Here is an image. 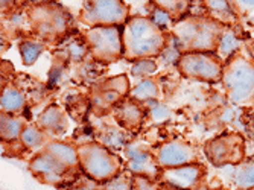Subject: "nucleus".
Masks as SVG:
<instances>
[{
    "label": "nucleus",
    "mask_w": 254,
    "mask_h": 190,
    "mask_svg": "<svg viewBox=\"0 0 254 190\" xmlns=\"http://www.w3.org/2000/svg\"><path fill=\"white\" fill-rule=\"evenodd\" d=\"M122 44L125 60H152L166 49L168 35L149 17L135 15L122 26Z\"/></svg>",
    "instance_id": "1"
},
{
    "label": "nucleus",
    "mask_w": 254,
    "mask_h": 190,
    "mask_svg": "<svg viewBox=\"0 0 254 190\" xmlns=\"http://www.w3.org/2000/svg\"><path fill=\"white\" fill-rule=\"evenodd\" d=\"M224 31L222 23L204 15H184L172 26V35L183 54H216Z\"/></svg>",
    "instance_id": "2"
},
{
    "label": "nucleus",
    "mask_w": 254,
    "mask_h": 190,
    "mask_svg": "<svg viewBox=\"0 0 254 190\" xmlns=\"http://www.w3.org/2000/svg\"><path fill=\"white\" fill-rule=\"evenodd\" d=\"M222 82L233 104L241 107L254 104V63L244 55L235 54L224 64Z\"/></svg>",
    "instance_id": "3"
},
{
    "label": "nucleus",
    "mask_w": 254,
    "mask_h": 190,
    "mask_svg": "<svg viewBox=\"0 0 254 190\" xmlns=\"http://www.w3.org/2000/svg\"><path fill=\"white\" fill-rule=\"evenodd\" d=\"M79 168L82 172L96 183H107L122 172V161L104 145L88 141L76 148Z\"/></svg>",
    "instance_id": "4"
},
{
    "label": "nucleus",
    "mask_w": 254,
    "mask_h": 190,
    "mask_svg": "<svg viewBox=\"0 0 254 190\" xmlns=\"http://www.w3.org/2000/svg\"><path fill=\"white\" fill-rule=\"evenodd\" d=\"M26 20L34 37L54 41L65 34L70 17L58 3H37L28 9Z\"/></svg>",
    "instance_id": "5"
},
{
    "label": "nucleus",
    "mask_w": 254,
    "mask_h": 190,
    "mask_svg": "<svg viewBox=\"0 0 254 190\" xmlns=\"http://www.w3.org/2000/svg\"><path fill=\"white\" fill-rule=\"evenodd\" d=\"M88 54L101 64L116 63L124 57L122 26H99L84 32Z\"/></svg>",
    "instance_id": "6"
},
{
    "label": "nucleus",
    "mask_w": 254,
    "mask_h": 190,
    "mask_svg": "<svg viewBox=\"0 0 254 190\" xmlns=\"http://www.w3.org/2000/svg\"><path fill=\"white\" fill-rule=\"evenodd\" d=\"M129 8L121 0H91L85 2L79 20L90 28L99 26H124L129 20Z\"/></svg>",
    "instance_id": "7"
},
{
    "label": "nucleus",
    "mask_w": 254,
    "mask_h": 190,
    "mask_svg": "<svg viewBox=\"0 0 254 190\" xmlns=\"http://www.w3.org/2000/svg\"><path fill=\"white\" fill-rule=\"evenodd\" d=\"M224 64L216 54L209 52H195V54H181L177 61L178 72L189 79L216 82L222 79Z\"/></svg>",
    "instance_id": "8"
},
{
    "label": "nucleus",
    "mask_w": 254,
    "mask_h": 190,
    "mask_svg": "<svg viewBox=\"0 0 254 190\" xmlns=\"http://www.w3.org/2000/svg\"><path fill=\"white\" fill-rule=\"evenodd\" d=\"M205 157L213 166H235L242 161L245 154V140L238 132L222 134L204 145Z\"/></svg>",
    "instance_id": "9"
},
{
    "label": "nucleus",
    "mask_w": 254,
    "mask_h": 190,
    "mask_svg": "<svg viewBox=\"0 0 254 190\" xmlns=\"http://www.w3.org/2000/svg\"><path fill=\"white\" fill-rule=\"evenodd\" d=\"M129 91V81L125 75L113 76L98 82L90 93L91 110L104 114L116 108Z\"/></svg>",
    "instance_id": "10"
},
{
    "label": "nucleus",
    "mask_w": 254,
    "mask_h": 190,
    "mask_svg": "<svg viewBox=\"0 0 254 190\" xmlns=\"http://www.w3.org/2000/svg\"><path fill=\"white\" fill-rule=\"evenodd\" d=\"M29 171L37 180H40L44 184L61 186L67 183V178L72 175L75 169L68 168V166L52 157L49 152L41 149V152H38L31 160Z\"/></svg>",
    "instance_id": "11"
},
{
    "label": "nucleus",
    "mask_w": 254,
    "mask_h": 190,
    "mask_svg": "<svg viewBox=\"0 0 254 190\" xmlns=\"http://www.w3.org/2000/svg\"><path fill=\"white\" fill-rule=\"evenodd\" d=\"M161 169L180 168V166L196 164L198 154L195 148L184 140H169L154 152Z\"/></svg>",
    "instance_id": "12"
},
{
    "label": "nucleus",
    "mask_w": 254,
    "mask_h": 190,
    "mask_svg": "<svg viewBox=\"0 0 254 190\" xmlns=\"http://www.w3.org/2000/svg\"><path fill=\"white\" fill-rule=\"evenodd\" d=\"M125 158H127V169L132 175H143L151 180L160 181L161 168L148 148L140 143H129L125 146Z\"/></svg>",
    "instance_id": "13"
},
{
    "label": "nucleus",
    "mask_w": 254,
    "mask_h": 190,
    "mask_svg": "<svg viewBox=\"0 0 254 190\" xmlns=\"http://www.w3.org/2000/svg\"><path fill=\"white\" fill-rule=\"evenodd\" d=\"M205 178V168L202 164H188L180 168L161 169L160 183L171 184L183 190H198L202 187Z\"/></svg>",
    "instance_id": "14"
},
{
    "label": "nucleus",
    "mask_w": 254,
    "mask_h": 190,
    "mask_svg": "<svg viewBox=\"0 0 254 190\" xmlns=\"http://www.w3.org/2000/svg\"><path fill=\"white\" fill-rule=\"evenodd\" d=\"M37 127L48 137H58L67 131L68 121H67V116L61 107L49 105L38 116Z\"/></svg>",
    "instance_id": "15"
},
{
    "label": "nucleus",
    "mask_w": 254,
    "mask_h": 190,
    "mask_svg": "<svg viewBox=\"0 0 254 190\" xmlns=\"http://www.w3.org/2000/svg\"><path fill=\"white\" fill-rule=\"evenodd\" d=\"M114 113V119L119 122V125L125 129L134 131L142 127L145 113L142 110V107L138 105L137 101H134L132 98H125L116 108L113 110Z\"/></svg>",
    "instance_id": "16"
},
{
    "label": "nucleus",
    "mask_w": 254,
    "mask_h": 190,
    "mask_svg": "<svg viewBox=\"0 0 254 190\" xmlns=\"http://www.w3.org/2000/svg\"><path fill=\"white\" fill-rule=\"evenodd\" d=\"M0 137L5 143H11L14 140L20 141V137L28 127V121L25 116L20 114H2L0 119Z\"/></svg>",
    "instance_id": "17"
},
{
    "label": "nucleus",
    "mask_w": 254,
    "mask_h": 190,
    "mask_svg": "<svg viewBox=\"0 0 254 190\" xmlns=\"http://www.w3.org/2000/svg\"><path fill=\"white\" fill-rule=\"evenodd\" d=\"M2 114H20L26 107V98L17 87L6 85L2 90Z\"/></svg>",
    "instance_id": "18"
},
{
    "label": "nucleus",
    "mask_w": 254,
    "mask_h": 190,
    "mask_svg": "<svg viewBox=\"0 0 254 190\" xmlns=\"http://www.w3.org/2000/svg\"><path fill=\"white\" fill-rule=\"evenodd\" d=\"M43 151L49 152L52 157H55L57 160H60L61 163H64L65 166H68V168H72V169H76L79 166L78 151L70 145L63 143V141H49V143L43 148Z\"/></svg>",
    "instance_id": "19"
},
{
    "label": "nucleus",
    "mask_w": 254,
    "mask_h": 190,
    "mask_svg": "<svg viewBox=\"0 0 254 190\" xmlns=\"http://www.w3.org/2000/svg\"><path fill=\"white\" fill-rule=\"evenodd\" d=\"M131 98L137 102H154L160 98V87L158 82L152 78L143 79L132 91Z\"/></svg>",
    "instance_id": "20"
},
{
    "label": "nucleus",
    "mask_w": 254,
    "mask_h": 190,
    "mask_svg": "<svg viewBox=\"0 0 254 190\" xmlns=\"http://www.w3.org/2000/svg\"><path fill=\"white\" fill-rule=\"evenodd\" d=\"M239 40L238 37L235 35L233 31L230 29H225L221 40H219V44H218V51H216V57L222 61V63H227L230 58L235 55V52L239 49Z\"/></svg>",
    "instance_id": "21"
},
{
    "label": "nucleus",
    "mask_w": 254,
    "mask_h": 190,
    "mask_svg": "<svg viewBox=\"0 0 254 190\" xmlns=\"http://www.w3.org/2000/svg\"><path fill=\"white\" fill-rule=\"evenodd\" d=\"M233 181L239 190H248L254 187V163H242L235 166L233 169Z\"/></svg>",
    "instance_id": "22"
},
{
    "label": "nucleus",
    "mask_w": 254,
    "mask_h": 190,
    "mask_svg": "<svg viewBox=\"0 0 254 190\" xmlns=\"http://www.w3.org/2000/svg\"><path fill=\"white\" fill-rule=\"evenodd\" d=\"M48 135H46L38 127H34V125H28L23 131L21 137H20V143L25 149H35V148H40V146H46L49 143L48 141Z\"/></svg>",
    "instance_id": "23"
},
{
    "label": "nucleus",
    "mask_w": 254,
    "mask_h": 190,
    "mask_svg": "<svg viewBox=\"0 0 254 190\" xmlns=\"http://www.w3.org/2000/svg\"><path fill=\"white\" fill-rule=\"evenodd\" d=\"M205 5L210 12V17L219 23H228L236 18L235 8L230 6L228 2H205Z\"/></svg>",
    "instance_id": "24"
},
{
    "label": "nucleus",
    "mask_w": 254,
    "mask_h": 190,
    "mask_svg": "<svg viewBox=\"0 0 254 190\" xmlns=\"http://www.w3.org/2000/svg\"><path fill=\"white\" fill-rule=\"evenodd\" d=\"M18 49H20V55H21L23 64H25V65H32L38 60V57L43 54L44 47L38 41H28L26 40V41L20 43Z\"/></svg>",
    "instance_id": "25"
},
{
    "label": "nucleus",
    "mask_w": 254,
    "mask_h": 190,
    "mask_svg": "<svg viewBox=\"0 0 254 190\" xmlns=\"http://www.w3.org/2000/svg\"><path fill=\"white\" fill-rule=\"evenodd\" d=\"M132 174L129 171L121 172L118 177L102 183L96 190H131L132 189Z\"/></svg>",
    "instance_id": "26"
},
{
    "label": "nucleus",
    "mask_w": 254,
    "mask_h": 190,
    "mask_svg": "<svg viewBox=\"0 0 254 190\" xmlns=\"http://www.w3.org/2000/svg\"><path fill=\"white\" fill-rule=\"evenodd\" d=\"M155 6H158L160 9L166 11L174 21L183 18L186 15V11L189 9V2H172V0H163V2H154Z\"/></svg>",
    "instance_id": "27"
},
{
    "label": "nucleus",
    "mask_w": 254,
    "mask_h": 190,
    "mask_svg": "<svg viewBox=\"0 0 254 190\" xmlns=\"http://www.w3.org/2000/svg\"><path fill=\"white\" fill-rule=\"evenodd\" d=\"M155 70H157V65L154 60H140L134 63V65L131 67V73L137 79H148L149 75H152Z\"/></svg>",
    "instance_id": "28"
},
{
    "label": "nucleus",
    "mask_w": 254,
    "mask_h": 190,
    "mask_svg": "<svg viewBox=\"0 0 254 190\" xmlns=\"http://www.w3.org/2000/svg\"><path fill=\"white\" fill-rule=\"evenodd\" d=\"M160 186H161L160 181L151 180L143 175H134L131 190H160Z\"/></svg>",
    "instance_id": "29"
},
{
    "label": "nucleus",
    "mask_w": 254,
    "mask_h": 190,
    "mask_svg": "<svg viewBox=\"0 0 254 190\" xmlns=\"http://www.w3.org/2000/svg\"><path fill=\"white\" fill-rule=\"evenodd\" d=\"M151 20L155 23L157 26H160L161 29L165 31V28L166 26H174V18L166 12V11H163V9H160L158 6H155L154 8V12H152V15H151Z\"/></svg>",
    "instance_id": "30"
},
{
    "label": "nucleus",
    "mask_w": 254,
    "mask_h": 190,
    "mask_svg": "<svg viewBox=\"0 0 254 190\" xmlns=\"http://www.w3.org/2000/svg\"><path fill=\"white\" fill-rule=\"evenodd\" d=\"M151 111H152V116L157 119V121H165V119L169 117V111L165 105H161L158 102H152L151 104Z\"/></svg>",
    "instance_id": "31"
},
{
    "label": "nucleus",
    "mask_w": 254,
    "mask_h": 190,
    "mask_svg": "<svg viewBox=\"0 0 254 190\" xmlns=\"http://www.w3.org/2000/svg\"><path fill=\"white\" fill-rule=\"evenodd\" d=\"M239 5L244 6V9H248L250 11V18L254 21V2H238Z\"/></svg>",
    "instance_id": "32"
},
{
    "label": "nucleus",
    "mask_w": 254,
    "mask_h": 190,
    "mask_svg": "<svg viewBox=\"0 0 254 190\" xmlns=\"http://www.w3.org/2000/svg\"><path fill=\"white\" fill-rule=\"evenodd\" d=\"M160 190H183V189H178V187H174L171 184H165V183H161L160 186Z\"/></svg>",
    "instance_id": "33"
},
{
    "label": "nucleus",
    "mask_w": 254,
    "mask_h": 190,
    "mask_svg": "<svg viewBox=\"0 0 254 190\" xmlns=\"http://www.w3.org/2000/svg\"><path fill=\"white\" fill-rule=\"evenodd\" d=\"M75 190H88V189H87L85 186H82V187H76Z\"/></svg>",
    "instance_id": "34"
},
{
    "label": "nucleus",
    "mask_w": 254,
    "mask_h": 190,
    "mask_svg": "<svg viewBox=\"0 0 254 190\" xmlns=\"http://www.w3.org/2000/svg\"><path fill=\"white\" fill-rule=\"evenodd\" d=\"M251 128L254 129V116H253V119H251Z\"/></svg>",
    "instance_id": "35"
},
{
    "label": "nucleus",
    "mask_w": 254,
    "mask_h": 190,
    "mask_svg": "<svg viewBox=\"0 0 254 190\" xmlns=\"http://www.w3.org/2000/svg\"><path fill=\"white\" fill-rule=\"evenodd\" d=\"M248 190H254V187H253V189H248Z\"/></svg>",
    "instance_id": "36"
}]
</instances>
